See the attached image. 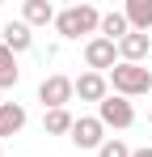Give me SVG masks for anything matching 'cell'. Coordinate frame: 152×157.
Returning <instances> with one entry per match:
<instances>
[{
  "mask_svg": "<svg viewBox=\"0 0 152 157\" xmlns=\"http://www.w3.org/2000/svg\"><path fill=\"white\" fill-rule=\"evenodd\" d=\"M97 119L106 123V128H131L135 123V106H131V98H118V94H110L106 102L97 106Z\"/></svg>",
  "mask_w": 152,
  "mask_h": 157,
  "instance_id": "obj_5",
  "label": "cell"
},
{
  "mask_svg": "<svg viewBox=\"0 0 152 157\" xmlns=\"http://www.w3.org/2000/svg\"><path fill=\"white\" fill-rule=\"evenodd\" d=\"M0 43H4V47H9L13 55H21V51H30V47H34V30L25 26V21H9Z\"/></svg>",
  "mask_w": 152,
  "mask_h": 157,
  "instance_id": "obj_10",
  "label": "cell"
},
{
  "mask_svg": "<svg viewBox=\"0 0 152 157\" xmlns=\"http://www.w3.org/2000/svg\"><path fill=\"white\" fill-rule=\"evenodd\" d=\"M72 144H76V149H101V144H106V123H101L97 115L76 119V128H72Z\"/></svg>",
  "mask_w": 152,
  "mask_h": 157,
  "instance_id": "obj_6",
  "label": "cell"
},
{
  "mask_svg": "<svg viewBox=\"0 0 152 157\" xmlns=\"http://www.w3.org/2000/svg\"><path fill=\"white\" fill-rule=\"evenodd\" d=\"M110 89H114L118 98H139V94L152 89V72L144 64H118V68L110 72Z\"/></svg>",
  "mask_w": 152,
  "mask_h": 157,
  "instance_id": "obj_2",
  "label": "cell"
},
{
  "mask_svg": "<svg viewBox=\"0 0 152 157\" xmlns=\"http://www.w3.org/2000/svg\"><path fill=\"white\" fill-rule=\"evenodd\" d=\"M76 98L101 106L110 98V77H106V72H80V77H76Z\"/></svg>",
  "mask_w": 152,
  "mask_h": 157,
  "instance_id": "obj_7",
  "label": "cell"
},
{
  "mask_svg": "<svg viewBox=\"0 0 152 157\" xmlns=\"http://www.w3.org/2000/svg\"><path fill=\"white\" fill-rule=\"evenodd\" d=\"M21 81V68H17V55L9 51L4 43H0V89H13Z\"/></svg>",
  "mask_w": 152,
  "mask_h": 157,
  "instance_id": "obj_15",
  "label": "cell"
},
{
  "mask_svg": "<svg viewBox=\"0 0 152 157\" xmlns=\"http://www.w3.org/2000/svg\"><path fill=\"white\" fill-rule=\"evenodd\" d=\"M131 153H135V149H127L118 136H110V140H106V144L97 149V157H131Z\"/></svg>",
  "mask_w": 152,
  "mask_h": 157,
  "instance_id": "obj_16",
  "label": "cell"
},
{
  "mask_svg": "<svg viewBox=\"0 0 152 157\" xmlns=\"http://www.w3.org/2000/svg\"><path fill=\"white\" fill-rule=\"evenodd\" d=\"M127 34H131V21H127L123 9H110V13H101V38H110V43H123Z\"/></svg>",
  "mask_w": 152,
  "mask_h": 157,
  "instance_id": "obj_11",
  "label": "cell"
},
{
  "mask_svg": "<svg viewBox=\"0 0 152 157\" xmlns=\"http://www.w3.org/2000/svg\"><path fill=\"white\" fill-rule=\"evenodd\" d=\"M72 98H76V81L72 77H63V72L42 77V85H38V102L47 106V110H68Z\"/></svg>",
  "mask_w": 152,
  "mask_h": 157,
  "instance_id": "obj_3",
  "label": "cell"
},
{
  "mask_svg": "<svg viewBox=\"0 0 152 157\" xmlns=\"http://www.w3.org/2000/svg\"><path fill=\"white\" fill-rule=\"evenodd\" d=\"M118 55H123V64H144V59L152 55V38H148V34H135V30H131L123 43H118Z\"/></svg>",
  "mask_w": 152,
  "mask_h": 157,
  "instance_id": "obj_8",
  "label": "cell"
},
{
  "mask_svg": "<svg viewBox=\"0 0 152 157\" xmlns=\"http://www.w3.org/2000/svg\"><path fill=\"white\" fill-rule=\"evenodd\" d=\"M55 17H59V13H55L51 0H25V4H21V21L30 30H34V26H55Z\"/></svg>",
  "mask_w": 152,
  "mask_h": 157,
  "instance_id": "obj_9",
  "label": "cell"
},
{
  "mask_svg": "<svg viewBox=\"0 0 152 157\" xmlns=\"http://www.w3.org/2000/svg\"><path fill=\"white\" fill-rule=\"evenodd\" d=\"M85 64H89V72H114L118 64H123V55H118V43H110V38H89L85 43Z\"/></svg>",
  "mask_w": 152,
  "mask_h": 157,
  "instance_id": "obj_4",
  "label": "cell"
},
{
  "mask_svg": "<svg viewBox=\"0 0 152 157\" xmlns=\"http://www.w3.org/2000/svg\"><path fill=\"white\" fill-rule=\"evenodd\" d=\"M131 157H152V144H144V149H135Z\"/></svg>",
  "mask_w": 152,
  "mask_h": 157,
  "instance_id": "obj_17",
  "label": "cell"
},
{
  "mask_svg": "<svg viewBox=\"0 0 152 157\" xmlns=\"http://www.w3.org/2000/svg\"><path fill=\"white\" fill-rule=\"evenodd\" d=\"M21 128H25V106L21 102H0V140L17 136Z\"/></svg>",
  "mask_w": 152,
  "mask_h": 157,
  "instance_id": "obj_13",
  "label": "cell"
},
{
  "mask_svg": "<svg viewBox=\"0 0 152 157\" xmlns=\"http://www.w3.org/2000/svg\"><path fill=\"white\" fill-rule=\"evenodd\" d=\"M148 123H152V110H148Z\"/></svg>",
  "mask_w": 152,
  "mask_h": 157,
  "instance_id": "obj_18",
  "label": "cell"
},
{
  "mask_svg": "<svg viewBox=\"0 0 152 157\" xmlns=\"http://www.w3.org/2000/svg\"><path fill=\"white\" fill-rule=\"evenodd\" d=\"M72 128H76L72 110H47L42 115V132L47 136H72Z\"/></svg>",
  "mask_w": 152,
  "mask_h": 157,
  "instance_id": "obj_14",
  "label": "cell"
},
{
  "mask_svg": "<svg viewBox=\"0 0 152 157\" xmlns=\"http://www.w3.org/2000/svg\"><path fill=\"white\" fill-rule=\"evenodd\" d=\"M55 30H59V38H80V34H101V13L93 4H72V9H63L59 17H55Z\"/></svg>",
  "mask_w": 152,
  "mask_h": 157,
  "instance_id": "obj_1",
  "label": "cell"
},
{
  "mask_svg": "<svg viewBox=\"0 0 152 157\" xmlns=\"http://www.w3.org/2000/svg\"><path fill=\"white\" fill-rule=\"evenodd\" d=\"M123 13H127V21H131L135 34H148L152 30V0H127Z\"/></svg>",
  "mask_w": 152,
  "mask_h": 157,
  "instance_id": "obj_12",
  "label": "cell"
}]
</instances>
